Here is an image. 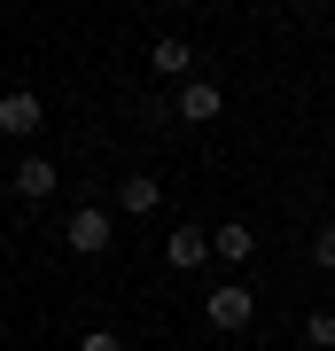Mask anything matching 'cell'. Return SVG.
<instances>
[{"mask_svg":"<svg viewBox=\"0 0 335 351\" xmlns=\"http://www.w3.org/2000/svg\"><path fill=\"white\" fill-rule=\"evenodd\" d=\"M62 242H71L78 258H101V250L117 242V219L101 211V203H86V211H71V226H62Z\"/></svg>","mask_w":335,"mask_h":351,"instance_id":"1","label":"cell"},{"mask_svg":"<svg viewBox=\"0 0 335 351\" xmlns=\"http://www.w3.org/2000/svg\"><path fill=\"white\" fill-rule=\"evenodd\" d=\"M203 313H211V328H226V336H242V328L258 320V304H249V281H219Z\"/></svg>","mask_w":335,"mask_h":351,"instance_id":"2","label":"cell"},{"mask_svg":"<svg viewBox=\"0 0 335 351\" xmlns=\"http://www.w3.org/2000/svg\"><path fill=\"white\" fill-rule=\"evenodd\" d=\"M219 110H226V94L211 86V78H179V94H172V117H187V125H211Z\"/></svg>","mask_w":335,"mask_h":351,"instance_id":"3","label":"cell"},{"mask_svg":"<svg viewBox=\"0 0 335 351\" xmlns=\"http://www.w3.org/2000/svg\"><path fill=\"white\" fill-rule=\"evenodd\" d=\"M39 125H47V110H39V94H0V141H32Z\"/></svg>","mask_w":335,"mask_h":351,"instance_id":"4","label":"cell"},{"mask_svg":"<svg viewBox=\"0 0 335 351\" xmlns=\"http://www.w3.org/2000/svg\"><path fill=\"white\" fill-rule=\"evenodd\" d=\"M164 265H172V274L211 265V234H203V226H172V234H164Z\"/></svg>","mask_w":335,"mask_h":351,"instance_id":"5","label":"cell"},{"mask_svg":"<svg viewBox=\"0 0 335 351\" xmlns=\"http://www.w3.org/2000/svg\"><path fill=\"white\" fill-rule=\"evenodd\" d=\"M55 180H62V172H55L47 156H24V164H16V172H8V188L24 195V203H47V195H55Z\"/></svg>","mask_w":335,"mask_h":351,"instance_id":"6","label":"cell"},{"mask_svg":"<svg viewBox=\"0 0 335 351\" xmlns=\"http://www.w3.org/2000/svg\"><path fill=\"white\" fill-rule=\"evenodd\" d=\"M149 71H156V78H195V47H187L179 32L156 39V47H149Z\"/></svg>","mask_w":335,"mask_h":351,"instance_id":"7","label":"cell"},{"mask_svg":"<svg viewBox=\"0 0 335 351\" xmlns=\"http://www.w3.org/2000/svg\"><path fill=\"white\" fill-rule=\"evenodd\" d=\"M249 250H258V242H249V226H242V219L211 226V258H219V265H249Z\"/></svg>","mask_w":335,"mask_h":351,"instance_id":"8","label":"cell"},{"mask_svg":"<svg viewBox=\"0 0 335 351\" xmlns=\"http://www.w3.org/2000/svg\"><path fill=\"white\" fill-rule=\"evenodd\" d=\"M117 203H125V219H149L156 203H164V180H125V188H117Z\"/></svg>","mask_w":335,"mask_h":351,"instance_id":"9","label":"cell"},{"mask_svg":"<svg viewBox=\"0 0 335 351\" xmlns=\"http://www.w3.org/2000/svg\"><path fill=\"white\" fill-rule=\"evenodd\" d=\"M304 343H312V351H335V313H312V320H304Z\"/></svg>","mask_w":335,"mask_h":351,"instance_id":"10","label":"cell"},{"mask_svg":"<svg viewBox=\"0 0 335 351\" xmlns=\"http://www.w3.org/2000/svg\"><path fill=\"white\" fill-rule=\"evenodd\" d=\"M312 265H320V274H335V226H320V234H312Z\"/></svg>","mask_w":335,"mask_h":351,"instance_id":"11","label":"cell"},{"mask_svg":"<svg viewBox=\"0 0 335 351\" xmlns=\"http://www.w3.org/2000/svg\"><path fill=\"white\" fill-rule=\"evenodd\" d=\"M78 351H125V336H117V328H94V336L78 343Z\"/></svg>","mask_w":335,"mask_h":351,"instance_id":"12","label":"cell"},{"mask_svg":"<svg viewBox=\"0 0 335 351\" xmlns=\"http://www.w3.org/2000/svg\"><path fill=\"white\" fill-rule=\"evenodd\" d=\"M297 8H320V0H297Z\"/></svg>","mask_w":335,"mask_h":351,"instance_id":"13","label":"cell"},{"mask_svg":"<svg viewBox=\"0 0 335 351\" xmlns=\"http://www.w3.org/2000/svg\"><path fill=\"white\" fill-rule=\"evenodd\" d=\"M304 351H312V343H304Z\"/></svg>","mask_w":335,"mask_h":351,"instance_id":"14","label":"cell"}]
</instances>
